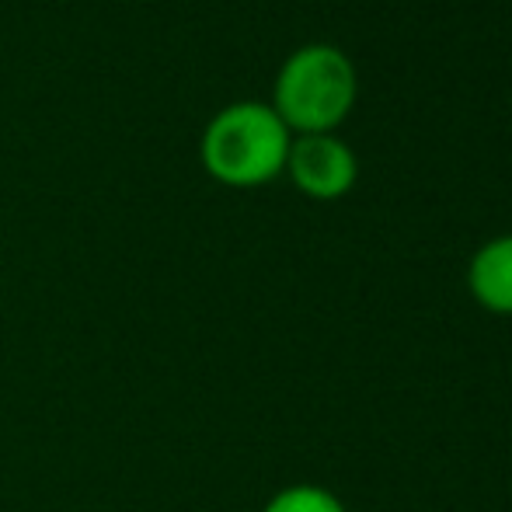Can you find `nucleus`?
Wrapping results in <instances>:
<instances>
[{
	"instance_id": "f03ea898",
	"label": "nucleus",
	"mask_w": 512,
	"mask_h": 512,
	"mask_svg": "<svg viewBox=\"0 0 512 512\" xmlns=\"http://www.w3.org/2000/svg\"><path fill=\"white\" fill-rule=\"evenodd\" d=\"M359 77L352 60L331 42H307L283 60L272 84V112L293 136L335 133L352 115Z\"/></svg>"
},
{
	"instance_id": "7ed1b4c3",
	"label": "nucleus",
	"mask_w": 512,
	"mask_h": 512,
	"mask_svg": "<svg viewBox=\"0 0 512 512\" xmlns=\"http://www.w3.org/2000/svg\"><path fill=\"white\" fill-rule=\"evenodd\" d=\"M286 175L307 199L335 203V199L352 192V185L359 178V161L356 150L335 133L293 136L290 157H286Z\"/></svg>"
},
{
	"instance_id": "39448f33",
	"label": "nucleus",
	"mask_w": 512,
	"mask_h": 512,
	"mask_svg": "<svg viewBox=\"0 0 512 512\" xmlns=\"http://www.w3.org/2000/svg\"><path fill=\"white\" fill-rule=\"evenodd\" d=\"M262 512H345L342 499L321 485H290L279 488Z\"/></svg>"
},
{
	"instance_id": "20e7f679",
	"label": "nucleus",
	"mask_w": 512,
	"mask_h": 512,
	"mask_svg": "<svg viewBox=\"0 0 512 512\" xmlns=\"http://www.w3.org/2000/svg\"><path fill=\"white\" fill-rule=\"evenodd\" d=\"M467 290L488 314L512 317V234L492 237L467 265Z\"/></svg>"
},
{
	"instance_id": "f257e3e1",
	"label": "nucleus",
	"mask_w": 512,
	"mask_h": 512,
	"mask_svg": "<svg viewBox=\"0 0 512 512\" xmlns=\"http://www.w3.org/2000/svg\"><path fill=\"white\" fill-rule=\"evenodd\" d=\"M290 143L293 133L269 102H234L203 129L199 161L227 189H258L286 171Z\"/></svg>"
}]
</instances>
